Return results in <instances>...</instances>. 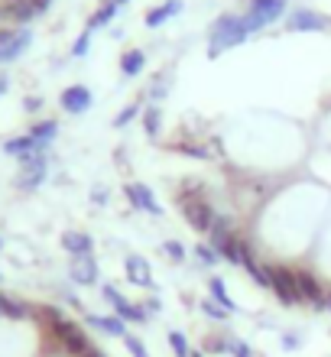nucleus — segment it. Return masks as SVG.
<instances>
[{"mask_svg":"<svg viewBox=\"0 0 331 357\" xmlns=\"http://www.w3.org/2000/svg\"><path fill=\"white\" fill-rule=\"evenodd\" d=\"M46 169H49V160L43 156V153H26V156H20L17 188H23V192H33L36 185H43Z\"/></svg>","mask_w":331,"mask_h":357,"instance_id":"4","label":"nucleus"},{"mask_svg":"<svg viewBox=\"0 0 331 357\" xmlns=\"http://www.w3.org/2000/svg\"><path fill=\"white\" fill-rule=\"evenodd\" d=\"M195 257L201 260V266H215L221 254L215 250V247H208V244H199V247H195Z\"/></svg>","mask_w":331,"mask_h":357,"instance_id":"30","label":"nucleus"},{"mask_svg":"<svg viewBox=\"0 0 331 357\" xmlns=\"http://www.w3.org/2000/svg\"><path fill=\"white\" fill-rule=\"evenodd\" d=\"M82 357H105V354H101V351H98V348H88Z\"/></svg>","mask_w":331,"mask_h":357,"instance_id":"42","label":"nucleus"},{"mask_svg":"<svg viewBox=\"0 0 331 357\" xmlns=\"http://www.w3.org/2000/svg\"><path fill=\"white\" fill-rule=\"evenodd\" d=\"M201 312H205L211 321H224L227 319V309H224V305H218L215 299H205V302H201Z\"/></svg>","mask_w":331,"mask_h":357,"instance_id":"29","label":"nucleus"},{"mask_svg":"<svg viewBox=\"0 0 331 357\" xmlns=\"http://www.w3.org/2000/svg\"><path fill=\"white\" fill-rule=\"evenodd\" d=\"M192 357H205V354H199V351H192Z\"/></svg>","mask_w":331,"mask_h":357,"instance_id":"45","label":"nucleus"},{"mask_svg":"<svg viewBox=\"0 0 331 357\" xmlns=\"http://www.w3.org/2000/svg\"><path fill=\"white\" fill-rule=\"evenodd\" d=\"M7 17L13 20V23H29V20H36V7L33 3H13V7H7Z\"/></svg>","mask_w":331,"mask_h":357,"instance_id":"24","label":"nucleus"},{"mask_svg":"<svg viewBox=\"0 0 331 357\" xmlns=\"http://www.w3.org/2000/svg\"><path fill=\"white\" fill-rule=\"evenodd\" d=\"M270 273H273V286L270 289L276 292V299L283 305H295L299 299V282H295V270L289 266H279V264H270Z\"/></svg>","mask_w":331,"mask_h":357,"instance_id":"6","label":"nucleus"},{"mask_svg":"<svg viewBox=\"0 0 331 357\" xmlns=\"http://www.w3.org/2000/svg\"><path fill=\"white\" fill-rule=\"evenodd\" d=\"M7 85H10L7 75H0V94H7Z\"/></svg>","mask_w":331,"mask_h":357,"instance_id":"43","label":"nucleus"},{"mask_svg":"<svg viewBox=\"0 0 331 357\" xmlns=\"http://www.w3.org/2000/svg\"><path fill=\"white\" fill-rule=\"evenodd\" d=\"M29 137L39 143V146H49V143L59 137V123L56 121H39L29 127Z\"/></svg>","mask_w":331,"mask_h":357,"instance_id":"21","label":"nucleus"},{"mask_svg":"<svg viewBox=\"0 0 331 357\" xmlns=\"http://www.w3.org/2000/svg\"><path fill=\"white\" fill-rule=\"evenodd\" d=\"M234 225H231V221H227L224 215H218L215 218V225H211V231H208V241H211V247H215V250H224L227 247V241H234Z\"/></svg>","mask_w":331,"mask_h":357,"instance_id":"14","label":"nucleus"},{"mask_svg":"<svg viewBox=\"0 0 331 357\" xmlns=\"http://www.w3.org/2000/svg\"><path fill=\"white\" fill-rule=\"evenodd\" d=\"M211 299L218 302V305H224L227 312L234 309V302H231V296H227V289H224V280H221V276H211Z\"/></svg>","mask_w":331,"mask_h":357,"instance_id":"26","label":"nucleus"},{"mask_svg":"<svg viewBox=\"0 0 331 357\" xmlns=\"http://www.w3.org/2000/svg\"><path fill=\"white\" fill-rule=\"evenodd\" d=\"M88 325H95V328L107 331V335H114V338H127L121 315H88Z\"/></svg>","mask_w":331,"mask_h":357,"instance_id":"18","label":"nucleus"},{"mask_svg":"<svg viewBox=\"0 0 331 357\" xmlns=\"http://www.w3.org/2000/svg\"><path fill=\"white\" fill-rule=\"evenodd\" d=\"M247 273H250V276H254L260 286H266V289L273 286V273H270V264H256V260H254V264L247 266Z\"/></svg>","mask_w":331,"mask_h":357,"instance_id":"27","label":"nucleus"},{"mask_svg":"<svg viewBox=\"0 0 331 357\" xmlns=\"http://www.w3.org/2000/svg\"><path fill=\"white\" fill-rule=\"evenodd\" d=\"M286 10V0H254L250 3V13H247V29L250 33H260L263 26H270V23H276V20L283 17Z\"/></svg>","mask_w":331,"mask_h":357,"instance_id":"5","label":"nucleus"},{"mask_svg":"<svg viewBox=\"0 0 331 357\" xmlns=\"http://www.w3.org/2000/svg\"><path fill=\"white\" fill-rule=\"evenodd\" d=\"M283 348H286V351H293V348H299V344H295V335H286V341H283Z\"/></svg>","mask_w":331,"mask_h":357,"instance_id":"41","label":"nucleus"},{"mask_svg":"<svg viewBox=\"0 0 331 357\" xmlns=\"http://www.w3.org/2000/svg\"><path fill=\"white\" fill-rule=\"evenodd\" d=\"M137 114H140V107H137V104H130V107H123V111L117 114V117H114V127H127V123H130L133 117H137Z\"/></svg>","mask_w":331,"mask_h":357,"instance_id":"32","label":"nucleus"},{"mask_svg":"<svg viewBox=\"0 0 331 357\" xmlns=\"http://www.w3.org/2000/svg\"><path fill=\"white\" fill-rule=\"evenodd\" d=\"M68 276H72L78 286H95V282H98L95 257H91V254H88V257H75V260H72V266H68Z\"/></svg>","mask_w":331,"mask_h":357,"instance_id":"11","label":"nucleus"},{"mask_svg":"<svg viewBox=\"0 0 331 357\" xmlns=\"http://www.w3.org/2000/svg\"><path fill=\"white\" fill-rule=\"evenodd\" d=\"M143 62H146V56H143L140 49H130V52H123V59H121V72L127 78H130V75H140V72H143Z\"/></svg>","mask_w":331,"mask_h":357,"instance_id":"22","label":"nucleus"},{"mask_svg":"<svg viewBox=\"0 0 331 357\" xmlns=\"http://www.w3.org/2000/svg\"><path fill=\"white\" fill-rule=\"evenodd\" d=\"M117 7H121V3H114V0H107L105 7L98 10L95 17L88 20V29H98V26H107V23H111L114 17H117Z\"/></svg>","mask_w":331,"mask_h":357,"instance_id":"23","label":"nucleus"},{"mask_svg":"<svg viewBox=\"0 0 331 357\" xmlns=\"http://www.w3.org/2000/svg\"><path fill=\"white\" fill-rule=\"evenodd\" d=\"M143 309H146V312H150V315H153V312H160L162 305H160V299H146V305H143Z\"/></svg>","mask_w":331,"mask_h":357,"instance_id":"40","label":"nucleus"},{"mask_svg":"<svg viewBox=\"0 0 331 357\" xmlns=\"http://www.w3.org/2000/svg\"><path fill=\"white\" fill-rule=\"evenodd\" d=\"M127 192V202H130L133 208H140V211H146V215L160 218V205H156V198H153V192L143 182H130V185L123 188Z\"/></svg>","mask_w":331,"mask_h":357,"instance_id":"10","label":"nucleus"},{"mask_svg":"<svg viewBox=\"0 0 331 357\" xmlns=\"http://www.w3.org/2000/svg\"><path fill=\"white\" fill-rule=\"evenodd\" d=\"M123 344H127V351H130L133 357H150V351L143 348V341L133 338V335H127V338H123Z\"/></svg>","mask_w":331,"mask_h":357,"instance_id":"33","label":"nucleus"},{"mask_svg":"<svg viewBox=\"0 0 331 357\" xmlns=\"http://www.w3.org/2000/svg\"><path fill=\"white\" fill-rule=\"evenodd\" d=\"M114 3H127V0H114Z\"/></svg>","mask_w":331,"mask_h":357,"instance_id":"47","label":"nucleus"},{"mask_svg":"<svg viewBox=\"0 0 331 357\" xmlns=\"http://www.w3.org/2000/svg\"><path fill=\"white\" fill-rule=\"evenodd\" d=\"M179 205H182V218L189 221L192 231H199V234H208L211 225H215V208L205 202L201 195H195V188H192L189 195H182L179 198Z\"/></svg>","mask_w":331,"mask_h":357,"instance_id":"3","label":"nucleus"},{"mask_svg":"<svg viewBox=\"0 0 331 357\" xmlns=\"http://www.w3.org/2000/svg\"><path fill=\"white\" fill-rule=\"evenodd\" d=\"M221 257H227L234 266H250L254 264V254H250V247H247V241H240V237H234V241H227V247L221 250Z\"/></svg>","mask_w":331,"mask_h":357,"instance_id":"15","label":"nucleus"},{"mask_svg":"<svg viewBox=\"0 0 331 357\" xmlns=\"http://www.w3.org/2000/svg\"><path fill=\"white\" fill-rule=\"evenodd\" d=\"M91 91H88L85 85H68L66 91L59 94V104H62V111H68V114H85L88 107H91Z\"/></svg>","mask_w":331,"mask_h":357,"instance_id":"9","label":"nucleus"},{"mask_svg":"<svg viewBox=\"0 0 331 357\" xmlns=\"http://www.w3.org/2000/svg\"><path fill=\"white\" fill-rule=\"evenodd\" d=\"M0 315L10 321H26L29 315H36V309H33L29 302L13 299V296H3V292H0Z\"/></svg>","mask_w":331,"mask_h":357,"instance_id":"13","label":"nucleus"},{"mask_svg":"<svg viewBox=\"0 0 331 357\" xmlns=\"http://www.w3.org/2000/svg\"><path fill=\"white\" fill-rule=\"evenodd\" d=\"M36 315H43V319H46L49 335H52V338H56V344H62V351H68L72 357H82L88 348H95L85 331L78 328L75 321H68L59 309H52V305H39Z\"/></svg>","mask_w":331,"mask_h":357,"instance_id":"1","label":"nucleus"},{"mask_svg":"<svg viewBox=\"0 0 331 357\" xmlns=\"http://www.w3.org/2000/svg\"><path fill=\"white\" fill-rule=\"evenodd\" d=\"M0 250H3V241H0Z\"/></svg>","mask_w":331,"mask_h":357,"instance_id":"48","label":"nucleus"},{"mask_svg":"<svg viewBox=\"0 0 331 357\" xmlns=\"http://www.w3.org/2000/svg\"><path fill=\"white\" fill-rule=\"evenodd\" d=\"M7 20H10V17H7V7H0V26H3Z\"/></svg>","mask_w":331,"mask_h":357,"instance_id":"44","label":"nucleus"},{"mask_svg":"<svg viewBox=\"0 0 331 357\" xmlns=\"http://www.w3.org/2000/svg\"><path fill=\"white\" fill-rule=\"evenodd\" d=\"M295 282H299V299L309 302L312 309H328V296H325L322 282L315 280V273L299 270L295 273Z\"/></svg>","mask_w":331,"mask_h":357,"instance_id":"7","label":"nucleus"},{"mask_svg":"<svg viewBox=\"0 0 331 357\" xmlns=\"http://www.w3.org/2000/svg\"><path fill=\"white\" fill-rule=\"evenodd\" d=\"M123 266H127V280H130L133 286H143V289H150L153 286V270L140 254H130L127 260H123Z\"/></svg>","mask_w":331,"mask_h":357,"instance_id":"12","label":"nucleus"},{"mask_svg":"<svg viewBox=\"0 0 331 357\" xmlns=\"http://www.w3.org/2000/svg\"><path fill=\"white\" fill-rule=\"evenodd\" d=\"M160 123H162V114L156 104H150L146 111H143V127H146V137H156L160 133Z\"/></svg>","mask_w":331,"mask_h":357,"instance_id":"25","label":"nucleus"},{"mask_svg":"<svg viewBox=\"0 0 331 357\" xmlns=\"http://www.w3.org/2000/svg\"><path fill=\"white\" fill-rule=\"evenodd\" d=\"M205 348H208V351H215V354H218V351H227V344H224V341H218V338H215V341H208Z\"/></svg>","mask_w":331,"mask_h":357,"instance_id":"38","label":"nucleus"},{"mask_svg":"<svg viewBox=\"0 0 331 357\" xmlns=\"http://www.w3.org/2000/svg\"><path fill=\"white\" fill-rule=\"evenodd\" d=\"M29 3L36 7V13H46V10H49V3H52V0H29Z\"/></svg>","mask_w":331,"mask_h":357,"instance_id":"39","label":"nucleus"},{"mask_svg":"<svg viewBox=\"0 0 331 357\" xmlns=\"http://www.w3.org/2000/svg\"><path fill=\"white\" fill-rule=\"evenodd\" d=\"M286 29L289 33H315V29H328V17L315 13V10H295L286 20Z\"/></svg>","mask_w":331,"mask_h":357,"instance_id":"8","label":"nucleus"},{"mask_svg":"<svg viewBox=\"0 0 331 357\" xmlns=\"http://www.w3.org/2000/svg\"><path fill=\"white\" fill-rule=\"evenodd\" d=\"M162 250H166L176 264H185V247H182L179 241H166V244H162Z\"/></svg>","mask_w":331,"mask_h":357,"instance_id":"31","label":"nucleus"},{"mask_svg":"<svg viewBox=\"0 0 331 357\" xmlns=\"http://www.w3.org/2000/svg\"><path fill=\"white\" fill-rule=\"evenodd\" d=\"M26 46H29V33H13L7 43H0V66H3V62H13Z\"/></svg>","mask_w":331,"mask_h":357,"instance_id":"17","label":"nucleus"},{"mask_svg":"<svg viewBox=\"0 0 331 357\" xmlns=\"http://www.w3.org/2000/svg\"><path fill=\"white\" fill-rule=\"evenodd\" d=\"M62 247H66L72 257H88L91 254V247H95V241L88 234H82V231H68L66 237H62Z\"/></svg>","mask_w":331,"mask_h":357,"instance_id":"16","label":"nucleus"},{"mask_svg":"<svg viewBox=\"0 0 331 357\" xmlns=\"http://www.w3.org/2000/svg\"><path fill=\"white\" fill-rule=\"evenodd\" d=\"M169 344H172V354L176 357H192V348L182 331H169Z\"/></svg>","mask_w":331,"mask_h":357,"instance_id":"28","label":"nucleus"},{"mask_svg":"<svg viewBox=\"0 0 331 357\" xmlns=\"http://www.w3.org/2000/svg\"><path fill=\"white\" fill-rule=\"evenodd\" d=\"M23 107H26V111H39V107H43V98H39V94H33V98H23Z\"/></svg>","mask_w":331,"mask_h":357,"instance_id":"37","label":"nucleus"},{"mask_svg":"<svg viewBox=\"0 0 331 357\" xmlns=\"http://www.w3.org/2000/svg\"><path fill=\"white\" fill-rule=\"evenodd\" d=\"M227 351L234 357H254V351L247 348V341H227Z\"/></svg>","mask_w":331,"mask_h":357,"instance_id":"35","label":"nucleus"},{"mask_svg":"<svg viewBox=\"0 0 331 357\" xmlns=\"http://www.w3.org/2000/svg\"><path fill=\"white\" fill-rule=\"evenodd\" d=\"M247 36H250V29H247V20H244V17H234V13H224V17H218V20H215V26H211L208 56L218 59L221 52H227V49L240 46Z\"/></svg>","mask_w":331,"mask_h":357,"instance_id":"2","label":"nucleus"},{"mask_svg":"<svg viewBox=\"0 0 331 357\" xmlns=\"http://www.w3.org/2000/svg\"><path fill=\"white\" fill-rule=\"evenodd\" d=\"M176 150H179V153H189V156H199V160H205V156H208V150H201V146H195V143H179Z\"/></svg>","mask_w":331,"mask_h":357,"instance_id":"36","label":"nucleus"},{"mask_svg":"<svg viewBox=\"0 0 331 357\" xmlns=\"http://www.w3.org/2000/svg\"><path fill=\"white\" fill-rule=\"evenodd\" d=\"M328 312H331V292H328Z\"/></svg>","mask_w":331,"mask_h":357,"instance_id":"46","label":"nucleus"},{"mask_svg":"<svg viewBox=\"0 0 331 357\" xmlns=\"http://www.w3.org/2000/svg\"><path fill=\"white\" fill-rule=\"evenodd\" d=\"M88 46H91V29H88V33H82V39H78L75 46H72V56L82 59V56L88 52Z\"/></svg>","mask_w":331,"mask_h":357,"instance_id":"34","label":"nucleus"},{"mask_svg":"<svg viewBox=\"0 0 331 357\" xmlns=\"http://www.w3.org/2000/svg\"><path fill=\"white\" fill-rule=\"evenodd\" d=\"M46 146H39L33 137H17V140H7L3 143V153H10V156H26V153H43Z\"/></svg>","mask_w":331,"mask_h":357,"instance_id":"20","label":"nucleus"},{"mask_svg":"<svg viewBox=\"0 0 331 357\" xmlns=\"http://www.w3.org/2000/svg\"><path fill=\"white\" fill-rule=\"evenodd\" d=\"M182 10V0H169V3H162V7H153L150 13H146V26L150 29H156V26H162L169 17H176Z\"/></svg>","mask_w":331,"mask_h":357,"instance_id":"19","label":"nucleus"}]
</instances>
